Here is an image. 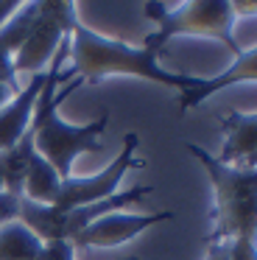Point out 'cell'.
Masks as SVG:
<instances>
[{
    "instance_id": "obj_7",
    "label": "cell",
    "mask_w": 257,
    "mask_h": 260,
    "mask_svg": "<svg viewBox=\"0 0 257 260\" xmlns=\"http://www.w3.org/2000/svg\"><path fill=\"white\" fill-rule=\"evenodd\" d=\"M243 81H257V48L240 51L232 59V64L223 68L218 76H212V79H196L184 92H179V112L201 107L210 95L227 90V87L243 84Z\"/></svg>"
},
{
    "instance_id": "obj_2",
    "label": "cell",
    "mask_w": 257,
    "mask_h": 260,
    "mask_svg": "<svg viewBox=\"0 0 257 260\" xmlns=\"http://www.w3.org/2000/svg\"><path fill=\"white\" fill-rule=\"evenodd\" d=\"M187 154L199 159L207 171L215 196L212 207V226L210 241H251L257 243V165L254 168H238L223 165L215 154L204 151L196 143H187Z\"/></svg>"
},
{
    "instance_id": "obj_13",
    "label": "cell",
    "mask_w": 257,
    "mask_h": 260,
    "mask_svg": "<svg viewBox=\"0 0 257 260\" xmlns=\"http://www.w3.org/2000/svg\"><path fill=\"white\" fill-rule=\"evenodd\" d=\"M17 218H20V199L9 196V193H0V226Z\"/></svg>"
},
{
    "instance_id": "obj_18",
    "label": "cell",
    "mask_w": 257,
    "mask_h": 260,
    "mask_svg": "<svg viewBox=\"0 0 257 260\" xmlns=\"http://www.w3.org/2000/svg\"><path fill=\"white\" fill-rule=\"evenodd\" d=\"M0 193H6V187H3V168H0Z\"/></svg>"
},
{
    "instance_id": "obj_1",
    "label": "cell",
    "mask_w": 257,
    "mask_h": 260,
    "mask_svg": "<svg viewBox=\"0 0 257 260\" xmlns=\"http://www.w3.org/2000/svg\"><path fill=\"white\" fill-rule=\"evenodd\" d=\"M70 73L81 84H98L106 76H137L145 81H156L162 87L184 92L199 76L171 73L159 64V48L148 45L132 48L120 40L104 37L78 20L70 31Z\"/></svg>"
},
{
    "instance_id": "obj_5",
    "label": "cell",
    "mask_w": 257,
    "mask_h": 260,
    "mask_svg": "<svg viewBox=\"0 0 257 260\" xmlns=\"http://www.w3.org/2000/svg\"><path fill=\"white\" fill-rule=\"evenodd\" d=\"M137 146H140V137L137 132H128L123 137V146L117 151V157L106 165L104 171L92 176H70V179L59 182L56 187V199L50 207L65 213V210H76V207H87V204H95V202H104V199L115 196L117 193V185L123 182V176L128 174L132 168H143L134 154H137Z\"/></svg>"
},
{
    "instance_id": "obj_15",
    "label": "cell",
    "mask_w": 257,
    "mask_h": 260,
    "mask_svg": "<svg viewBox=\"0 0 257 260\" xmlns=\"http://www.w3.org/2000/svg\"><path fill=\"white\" fill-rule=\"evenodd\" d=\"M232 12H235V20L251 17V14H257V3H232Z\"/></svg>"
},
{
    "instance_id": "obj_14",
    "label": "cell",
    "mask_w": 257,
    "mask_h": 260,
    "mask_svg": "<svg viewBox=\"0 0 257 260\" xmlns=\"http://www.w3.org/2000/svg\"><path fill=\"white\" fill-rule=\"evenodd\" d=\"M204 260H229V243L227 241H210Z\"/></svg>"
},
{
    "instance_id": "obj_11",
    "label": "cell",
    "mask_w": 257,
    "mask_h": 260,
    "mask_svg": "<svg viewBox=\"0 0 257 260\" xmlns=\"http://www.w3.org/2000/svg\"><path fill=\"white\" fill-rule=\"evenodd\" d=\"M45 241L20 218L0 226V260H42Z\"/></svg>"
},
{
    "instance_id": "obj_17",
    "label": "cell",
    "mask_w": 257,
    "mask_h": 260,
    "mask_svg": "<svg viewBox=\"0 0 257 260\" xmlns=\"http://www.w3.org/2000/svg\"><path fill=\"white\" fill-rule=\"evenodd\" d=\"M17 9H20V3H11V0H6V3H0V25H3L6 20H9L11 14L17 12Z\"/></svg>"
},
{
    "instance_id": "obj_4",
    "label": "cell",
    "mask_w": 257,
    "mask_h": 260,
    "mask_svg": "<svg viewBox=\"0 0 257 260\" xmlns=\"http://www.w3.org/2000/svg\"><path fill=\"white\" fill-rule=\"evenodd\" d=\"M76 23V3H70V0H39L31 31L20 45V51L14 53V73H45L50 59L56 56L61 42L70 37Z\"/></svg>"
},
{
    "instance_id": "obj_6",
    "label": "cell",
    "mask_w": 257,
    "mask_h": 260,
    "mask_svg": "<svg viewBox=\"0 0 257 260\" xmlns=\"http://www.w3.org/2000/svg\"><path fill=\"white\" fill-rule=\"evenodd\" d=\"M162 221H173V213H151V215H137V213H109L104 218L87 224L81 232L70 238L73 249H112L128 243L140 235V232L151 230L154 224Z\"/></svg>"
},
{
    "instance_id": "obj_16",
    "label": "cell",
    "mask_w": 257,
    "mask_h": 260,
    "mask_svg": "<svg viewBox=\"0 0 257 260\" xmlns=\"http://www.w3.org/2000/svg\"><path fill=\"white\" fill-rule=\"evenodd\" d=\"M14 95H17V87L9 84V81H0V107H6Z\"/></svg>"
},
{
    "instance_id": "obj_12",
    "label": "cell",
    "mask_w": 257,
    "mask_h": 260,
    "mask_svg": "<svg viewBox=\"0 0 257 260\" xmlns=\"http://www.w3.org/2000/svg\"><path fill=\"white\" fill-rule=\"evenodd\" d=\"M42 260H76V249L70 241H48L42 249ZM123 260H143V257H123Z\"/></svg>"
},
{
    "instance_id": "obj_8",
    "label": "cell",
    "mask_w": 257,
    "mask_h": 260,
    "mask_svg": "<svg viewBox=\"0 0 257 260\" xmlns=\"http://www.w3.org/2000/svg\"><path fill=\"white\" fill-rule=\"evenodd\" d=\"M223 129V146L215 154L218 162L254 168L257 165V112H229L218 118Z\"/></svg>"
},
{
    "instance_id": "obj_9",
    "label": "cell",
    "mask_w": 257,
    "mask_h": 260,
    "mask_svg": "<svg viewBox=\"0 0 257 260\" xmlns=\"http://www.w3.org/2000/svg\"><path fill=\"white\" fill-rule=\"evenodd\" d=\"M45 76H48V70L37 73L22 90H17V95L6 107H0V151H9L25 135L28 123H31V115H34V107H37V98L45 87Z\"/></svg>"
},
{
    "instance_id": "obj_3",
    "label": "cell",
    "mask_w": 257,
    "mask_h": 260,
    "mask_svg": "<svg viewBox=\"0 0 257 260\" xmlns=\"http://www.w3.org/2000/svg\"><path fill=\"white\" fill-rule=\"evenodd\" d=\"M145 17L156 23V31L148 34V45L159 48L171 37H204V40H218L238 56L243 48L238 45L232 28H235V12L229 0H187L179 6L168 3H145Z\"/></svg>"
},
{
    "instance_id": "obj_10",
    "label": "cell",
    "mask_w": 257,
    "mask_h": 260,
    "mask_svg": "<svg viewBox=\"0 0 257 260\" xmlns=\"http://www.w3.org/2000/svg\"><path fill=\"white\" fill-rule=\"evenodd\" d=\"M37 17V3H22L17 9V14H11L3 25H0V81L14 84V53L20 51V45L25 42L31 23Z\"/></svg>"
}]
</instances>
